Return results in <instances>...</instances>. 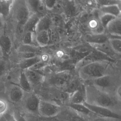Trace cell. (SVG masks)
<instances>
[{
    "instance_id": "cell-29",
    "label": "cell",
    "mask_w": 121,
    "mask_h": 121,
    "mask_svg": "<svg viewBox=\"0 0 121 121\" xmlns=\"http://www.w3.org/2000/svg\"><path fill=\"white\" fill-rule=\"evenodd\" d=\"M116 18H117L116 17L113 15L107 14H102L99 17V19L101 24L106 29L108 25Z\"/></svg>"
},
{
    "instance_id": "cell-28",
    "label": "cell",
    "mask_w": 121,
    "mask_h": 121,
    "mask_svg": "<svg viewBox=\"0 0 121 121\" xmlns=\"http://www.w3.org/2000/svg\"><path fill=\"white\" fill-rule=\"evenodd\" d=\"M80 84L78 80H73L69 83L65 88V92L71 95L77 91L80 90Z\"/></svg>"
},
{
    "instance_id": "cell-50",
    "label": "cell",
    "mask_w": 121,
    "mask_h": 121,
    "mask_svg": "<svg viewBox=\"0 0 121 121\" xmlns=\"http://www.w3.org/2000/svg\"><path fill=\"white\" fill-rule=\"evenodd\" d=\"M117 95H118V97H119L120 98V95H121V88L120 87L118 88V90H117Z\"/></svg>"
},
{
    "instance_id": "cell-18",
    "label": "cell",
    "mask_w": 121,
    "mask_h": 121,
    "mask_svg": "<svg viewBox=\"0 0 121 121\" xmlns=\"http://www.w3.org/2000/svg\"><path fill=\"white\" fill-rule=\"evenodd\" d=\"M86 40L90 43H98L105 42L108 40L106 35L103 34L97 35L95 34H87L85 36Z\"/></svg>"
},
{
    "instance_id": "cell-47",
    "label": "cell",
    "mask_w": 121,
    "mask_h": 121,
    "mask_svg": "<svg viewBox=\"0 0 121 121\" xmlns=\"http://www.w3.org/2000/svg\"><path fill=\"white\" fill-rule=\"evenodd\" d=\"M117 119L99 117L93 120V121H115Z\"/></svg>"
},
{
    "instance_id": "cell-27",
    "label": "cell",
    "mask_w": 121,
    "mask_h": 121,
    "mask_svg": "<svg viewBox=\"0 0 121 121\" xmlns=\"http://www.w3.org/2000/svg\"><path fill=\"white\" fill-rule=\"evenodd\" d=\"M49 31L50 36V43H58L60 39V36L57 27L51 25Z\"/></svg>"
},
{
    "instance_id": "cell-3",
    "label": "cell",
    "mask_w": 121,
    "mask_h": 121,
    "mask_svg": "<svg viewBox=\"0 0 121 121\" xmlns=\"http://www.w3.org/2000/svg\"><path fill=\"white\" fill-rule=\"evenodd\" d=\"M12 10L13 17L18 24L25 25L31 14L26 0L14 1Z\"/></svg>"
},
{
    "instance_id": "cell-21",
    "label": "cell",
    "mask_w": 121,
    "mask_h": 121,
    "mask_svg": "<svg viewBox=\"0 0 121 121\" xmlns=\"http://www.w3.org/2000/svg\"><path fill=\"white\" fill-rule=\"evenodd\" d=\"M19 83L20 87L24 91L30 92L32 90V86L23 71L20 72L19 78Z\"/></svg>"
},
{
    "instance_id": "cell-7",
    "label": "cell",
    "mask_w": 121,
    "mask_h": 121,
    "mask_svg": "<svg viewBox=\"0 0 121 121\" xmlns=\"http://www.w3.org/2000/svg\"><path fill=\"white\" fill-rule=\"evenodd\" d=\"M26 77L31 85H36L43 82L44 76L43 74L37 71L28 69L24 70Z\"/></svg>"
},
{
    "instance_id": "cell-34",
    "label": "cell",
    "mask_w": 121,
    "mask_h": 121,
    "mask_svg": "<svg viewBox=\"0 0 121 121\" xmlns=\"http://www.w3.org/2000/svg\"><path fill=\"white\" fill-rule=\"evenodd\" d=\"M96 2L97 5L100 6V7L114 5H120L121 4V0H96Z\"/></svg>"
},
{
    "instance_id": "cell-38",
    "label": "cell",
    "mask_w": 121,
    "mask_h": 121,
    "mask_svg": "<svg viewBox=\"0 0 121 121\" xmlns=\"http://www.w3.org/2000/svg\"><path fill=\"white\" fill-rule=\"evenodd\" d=\"M70 94L65 92H59L54 95L55 99L60 101H65L70 97Z\"/></svg>"
},
{
    "instance_id": "cell-30",
    "label": "cell",
    "mask_w": 121,
    "mask_h": 121,
    "mask_svg": "<svg viewBox=\"0 0 121 121\" xmlns=\"http://www.w3.org/2000/svg\"><path fill=\"white\" fill-rule=\"evenodd\" d=\"M35 33L31 32H25L22 37L23 44L25 45H32L34 39H35Z\"/></svg>"
},
{
    "instance_id": "cell-25",
    "label": "cell",
    "mask_w": 121,
    "mask_h": 121,
    "mask_svg": "<svg viewBox=\"0 0 121 121\" xmlns=\"http://www.w3.org/2000/svg\"><path fill=\"white\" fill-rule=\"evenodd\" d=\"M19 53H34L37 54L39 51L38 47L35 45H25L22 44L20 45L18 50Z\"/></svg>"
},
{
    "instance_id": "cell-36",
    "label": "cell",
    "mask_w": 121,
    "mask_h": 121,
    "mask_svg": "<svg viewBox=\"0 0 121 121\" xmlns=\"http://www.w3.org/2000/svg\"><path fill=\"white\" fill-rule=\"evenodd\" d=\"M55 76L68 82L70 81L71 78L70 73L69 71L68 70H64L57 72L56 73Z\"/></svg>"
},
{
    "instance_id": "cell-51",
    "label": "cell",
    "mask_w": 121,
    "mask_h": 121,
    "mask_svg": "<svg viewBox=\"0 0 121 121\" xmlns=\"http://www.w3.org/2000/svg\"><path fill=\"white\" fill-rule=\"evenodd\" d=\"M0 121H7L4 115L0 116Z\"/></svg>"
},
{
    "instance_id": "cell-43",
    "label": "cell",
    "mask_w": 121,
    "mask_h": 121,
    "mask_svg": "<svg viewBox=\"0 0 121 121\" xmlns=\"http://www.w3.org/2000/svg\"><path fill=\"white\" fill-rule=\"evenodd\" d=\"M46 65L44 64L43 63H42L41 61L35 64L32 67H31L29 69L33 70L38 71L39 70L43 68L44 67H45Z\"/></svg>"
},
{
    "instance_id": "cell-53",
    "label": "cell",
    "mask_w": 121,
    "mask_h": 121,
    "mask_svg": "<svg viewBox=\"0 0 121 121\" xmlns=\"http://www.w3.org/2000/svg\"><path fill=\"white\" fill-rule=\"evenodd\" d=\"M3 55H4V53H3V51L2 49L0 47V57H2L3 56Z\"/></svg>"
},
{
    "instance_id": "cell-15",
    "label": "cell",
    "mask_w": 121,
    "mask_h": 121,
    "mask_svg": "<svg viewBox=\"0 0 121 121\" xmlns=\"http://www.w3.org/2000/svg\"><path fill=\"white\" fill-rule=\"evenodd\" d=\"M41 17L37 15L31 14L25 24V32H31L35 33L36 27Z\"/></svg>"
},
{
    "instance_id": "cell-39",
    "label": "cell",
    "mask_w": 121,
    "mask_h": 121,
    "mask_svg": "<svg viewBox=\"0 0 121 121\" xmlns=\"http://www.w3.org/2000/svg\"><path fill=\"white\" fill-rule=\"evenodd\" d=\"M8 105L4 100L0 99V116L4 114L7 110Z\"/></svg>"
},
{
    "instance_id": "cell-23",
    "label": "cell",
    "mask_w": 121,
    "mask_h": 121,
    "mask_svg": "<svg viewBox=\"0 0 121 121\" xmlns=\"http://www.w3.org/2000/svg\"><path fill=\"white\" fill-rule=\"evenodd\" d=\"M70 101L72 104H82L84 102V96L80 90L70 95Z\"/></svg>"
},
{
    "instance_id": "cell-1",
    "label": "cell",
    "mask_w": 121,
    "mask_h": 121,
    "mask_svg": "<svg viewBox=\"0 0 121 121\" xmlns=\"http://www.w3.org/2000/svg\"><path fill=\"white\" fill-rule=\"evenodd\" d=\"M109 64L105 61L96 60L79 69V73L84 79H95L107 75Z\"/></svg>"
},
{
    "instance_id": "cell-20",
    "label": "cell",
    "mask_w": 121,
    "mask_h": 121,
    "mask_svg": "<svg viewBox=\"0 0 121 121\" xmlns=\"http://www.w3.org/2000/svg\"><path fill=\"white\" fill-rule=\"evenodd\" d=\"M0 47L3 53L8 54L11 51L12 43L9 37L5 35L0 36Z\"/></svg>"
},
{
    "instance_id": "cell-16",
    "label": "cell",
    "mask_w": 121,
    "mask_h": 121,
    "mask_svg": "<svg viewBox=\"0 0 121 121\" xmlns=\"http://www.w3.org/2000/svg\"><path fill=\"white\" fill-rule=\"evenodd\" d=\"M100 11L102 14H107L113 15L116 17H120V5H114L100 7Z\"/></svg>"
},
{
    "instance_id": "cell-9",
    "label": "cell",
    "mask_w": 121,
    "mask_h": 121,
    "mask_svg": "<svg viewBox=\"0 0 121 121\" xmlns=\"http://www.w3.org/2000/svg\"><path fill=\"white\" fill-rule=\"evenodd\" d=\"M90 45L97 51L109 56H113L116 53L112 50L108 40L98 43H90Z\"/></svg>"
},
{
    "instance_id": "cell-5",
    "label": "cell",
    "mask_w": 121,
    "mask_h": 121,
    "mask_svg": "<svg viewBox=\"0 0 121 121\" xmlns=\"http://www.w3.org/2000/svg\"><path fill=\"white\" fill-rule=\"evenodd\" d=\"M83 104L91 112L95 113L99 117L112 119H120V116L111 110L104 107L91 104L84 102Z\"/></svg>"
},
{
    "instance_id": "cell-40",
    "label": "cell",
    "mask_w": 121,
    "mask_h": 121,
    "mask_svg": "<svg viewBox=\"0 0 121 121\" xmlns=\"http://www.w3.org/2000/svg\"><path fill=\"white\" fill-rule=\"evenodd\" d=\"M56 57L59 60H64L66 59L67 57V55L63 50H57L55 53Z\"/></svg>"
},
{
    "instance_id": "cell-4",
    "label": "cell",
    "mask_w": 121,
    "mask_h": 121,
    "mask_svg": "<svg viewBox=\"0 0 121 121\" xmlns=\"http://www.w3.org/2000/svg\"><path fill=\"white\" fill-rule=\"evenodd\" d=\"M60 110V107L58 105L40 100L38 112L41 116L44 117H52L57 115Z\"/></svg>"
},
{
    "instance_id": "cell-45",
    "label": "cell",
    "mask_w": 121,
    "mask_h": 121,
    "mask_svg": "<svg viewBox=\"0 0 121 121\" xmlns=\"http://www.w3.org/2000/svg\"><path fill=\"white\" fill-rule=\"evenodd\" d=\"M17 34L20 36H22V37L23 35L26 32L25 29L24 25L18 24L17 29Z\"/></svg>"
},
{
    "instance_id": "cell-44",
    "label": "cell",
    "mask_w": 121,
    "mask_h": 121,
    "mask_svg": "<svg viewBox=\"0 0 121 121\" xmlns=\"http://www.w3.org/2000/svg\"><path fill=\"white\" fill-rule=\"evenodd\" d=\"M19 54L22 59H28L37 56V54L34 53H20Z\"/></svg>"
},
{
    "instance_id": "cell-19",
    "label": "cell",
    "mask_w": 121,
    "mask_h": 121,
    "mask_svg": "<svg viewBox=\"0 0 121 121\" xmlns=\"http://www.w3.org/2000/svg\"><path fill=\"white\" fill-rule=\"evenodd\" d=\"M40 61H41L40 56H37L28 59H22L20 63V67L23 70L29 69L35 64Z\"/></svg>"
},
{
    "instance_id": "cell-32",
    "label": "cell",
    "mask_w": 121,
    "mask_h": 121,
    "mask_svg": "<svg viewBox=\"0 0 121 121\" xmlns=\"http://www.w3.org/2000/svg\"><path fill=\"white\" fill-rule=\"evenodd\" d=\"M69 107L74 110L84 114H88L91 112L83 104H72L69 105Z\"/></svg>"
},
{
    "instance_id": "cell-46",
    "label": "cell",
    "mask_w": 121,
    "mask_h": 121,
    "mask_svg": "<svg viewBox=\"0 0 121 121\" xmlns=\"http://www.w3.org/2000/svg\"><path fill=\"white\" fill-rule=\"evenodd\" d=\"M3 115L6 119L7 121H17L14 115L10 113L6 112Z\"/></svg>"
},
{
    "instance_id": "cell-6",
    "label": "cell",
    "mask_w": 121,
    "mask_h": 121,
    "mask_svg": "<svg viewBox=\"0 0 121 121\" xmlns=\"http://www.w3.org/2000/svg\"><path fill=\"white\" fill-rule=\"evenodd\" d=\"M26 2L31 14L37 15L41 17L46 15L47 9L44 0H28Z\"/></svg>"
},
{
    "instance_id": "cell-8",
    "label": "cell",
    "mask_w": 121,
    "mask_h": 121,
    "mask_svg": "<svg viewBox=\"0 0 121 121\" xmlns=\"http://www.w3.org/2000/svg\"><path fill=\"white\" fill-rule=\"evenodd\" d=\"M87 25L93 34H103L105 31V29L101 24L99 18L97 19L96 17L90 18L88 21Z\"/></svg>"
},
{
    "instance_id": "cell-17",
    "label": "cell",
    "mask_w": 121,
    "mask_h": 121,
    "mask_svg": "<svg viewBox=\"0 0 121 121\" xmlns=\"http://www.w3.org/2000/svg\"><path fill=\"white\" fill-rule=\"evenodd\" d=\"M51 25L49 17L46 15L42 17L39 19L36 27L35 34L43 30H48Z\"/></svg>"
},
{
    "instance_id": "cell-26",
    "label": "cell",
    "mask_w": 121,
    "mask_h": 121,
    "mask_svg": "<svg viewBox=\"0 0 121 121\" xmlns=\"http://www.w3.org/2000/svg\"><path fill=\"white\" fill-rule=\"evenodd\" d=\"M108 42L112 50L116 53L120 54L121 52V39L111 38L108 39Z\"/></svg>"
},
{
    "instance_id": "cell-49",
    "label": "cell",
    "mask_w": 121,
    "mask_h": 121,
    "mask_svg": "<svg viewBox=\"0 0 121 121\" xmlns=\"http://www.w3.org/2000/svg\"><path fill=\"white\" fill-rule=\"evenodd\" d=\"M25 118L26 119V121H39L37 119L35 118V117H27L26 118L25 117Z\"/></svg>"
},
{
    "instance_id": "cell-37",
    "label": "cell",
    "mask_w": 121,
    "mask_h": 121,
    "mask_svg": "<svg viewBox=\"0 0 121 121\" xmlns=\"http://www.w3.org/2000/svg\"><path fill=\"white\" fill-rule=\"evenodd\" d=\"M52 10L54 11V13L60 15L65 11L64 6L62 1L56 0L54 7Z\"/></svg>"
},
{
    "instance_id": "cell-2",
    "label": "cell",
    "mask_w": 121,
    "mask_h": 121,
    "mask_svg": "<svg viewBox=\"0 0 121 121\" xmlns=\"http://www.w3.org/2000/svg\"><path fill=\"white\" fill-rule=\"evenodd\" d=\"M87 93V98H90L92 103L90 104L108 109L114 105V100L109 95L95 88H88Z\"/></svg>"
},
{
    "instance_id": "cell-22",
    "label": "cell",
    "mask_w": 121,
    "mask_h": 121,
    "mask_svg": "<svg viewBox=\"0 0 121 121\" xmlns=\"http://www.w3.org/2000/svg\"><path fill=\"white\" fill-rule=\"evenodd\" d=\"M112 79L110 76L107 75L95 78L93 80V83L98 87L105 88L111 84Z\"/></svg>"
},
{
    "instance_id": "cell-52",
    "label": "cell",
    "mask_w": 121,
    "mask_h": 121,
    "mask_svg": "<svg viewBox=\"0 0 121 121\" xmlns=\"http://www.w3.org/2000/svg\"><path fill=\"white\" fill-rule=\"evenodd\" d=\"M3 21L2 20V17L0 16V29H1L3 26Z\"/></svg>"
},
{
    "instance_id": "cell-48",
    "label": "cell",
    "mask_w": 121,
    "mask_h": 121,
    "mask_svg": "<svg viewBox=\"0 0 121 121\" xmlns=\"http://www.w3.org/2000/svg\"><path fill=\"white\" fill-rule=\"evenodd\" d=\"M13 115L17 121H26L25 118L18 112L15 113Z\"/></svg>"
},
{
    "instance_id": "cell-10",
    "label": "cell",
    "mask_w": 121,
    "mask_h": 121,
    "mask_svg": "<svg viewBox=\"0 0 121 121\" xmlns=\"http://www.w3.org/2000/svg\"><path fill=\"white\" fill-rule=\"evenodd\" d=\"M39 99L38 96L34 94H32L29 96L26 100L25 107L26 109L30 112L38 113L39 105Z\"/></svg>"
},
{
    "instance_id": "cell-31",
    "label": "cell",
    "mask_w": 121,
    "mask_h": 121,
    "mask_svg": "<svg viewBox=\"0 0 121 121\" xmlns=\"http://www.w3.org/2000/svg\"><path fill=\"white\" fill-rule=\"evenodd\" d=\"M49 17L52 25L56 27L57 28L60 27L63 24V19L60 15L54 13L52 15L51 17Z\"/></svg>"
},
{
    "instance_id": "cell-14",
    "label": "cell",
    "mask_w": 121,
    "mask_h": 121,
    "mask_svg": "<svg viewBox=\"0 0 121 121\" xmlns=\"http://www.w3.org/2000/svg\"><path fill=\"white\" fill-rule=\"evenodd\" d=\"M14 0H0V16L6 17L9 16L12 11Z\"/></svg>"
},
{
    "instance_id": "cell-41",
    "label": "cell",
    "mask_w": 121,
    "mask_h": 121,
    "mask_svg": "<svg viewBox=\"0 0 121 121\" xmlns=\"http://www.w3.org/2000/svg\"><path fill=\"white\" fill-rule=\"evenodd\" d=\"M41 61L42 63L47 65L51 61V56L49 54L47 53H43L40 56Z\"/></svg>"
},
{
    "instance_id": "cell-33",
    "label": "cell",
    "mask_w": 121,
    "mask_h": 121,
    "mask_svg": "<svg viewBox=\"0 0 121 121\" xmlns=\"http://www.w3.org/2000/svg\"><path fill=\"white\" fill-rule=\"evenodd\" d=\"M79 2L85 8L90 10L95 9L98 6L96 0H81Z\"/></svg>"
},
{
    "instance_id": "cell-11",
    "label": "cell",
    "mask_w": 121,
    "mask_h": 121,
    "mask_svg": "<svg viewBox=\"0 0 121 121\" xmlns=\"http://www.w3.org/2000/svg\"><path fill=\"white\" fill-rule=\"evenodd\" d=\"M107 29L108 33L115 36L121 37V19L120 17L111 21L107 26Z\"/></svg>"
},
{
    "instance_id": "cell-35",
    "label": "cell",
    "mask_w": 121,
    "mask_h": 121,
    "mask_svg": "<svg viewBox=\"0 0 121 121\" xmlns=\"http://www.w3.org/2000/svg\"><path fill=\"white\" fill-rule=\"evenodd\" d=\"M53 84L58 88H64L65 89L67 87V86L68 85L69 83L68 82L59 78L55 76L53 78L52 80Z\"/></svg>"
},
{
    "instance_id": "cell-12",
    "label": "cell",
    "mask_w": 121,
    "mask_h": 121,
    "mask_svg": "<svg viewBox=\"0 0 121 121\" xmlns=\"http://www.w3.org/2000/svg\"><path fill=\"white\" fill-rule=\"evenodd\" d=\"M9 95L12 102L15 103H18L24 97V91L19 86L15 85L10 88Z\"/></svg>"
},
{
    "instance_id": "cell-24",
    "label": "cell",
    "mask_w": 121,
    "mask_h": 121,
    "mask_svg": "<svg viewBox=\"0 0 121 121\" xmlns=\"http://www.w3.org/2000/svg\"><path fill=\"white\" fill-rule=\"evenodd\" d=\"M95 59L96 58L93 53H91L80 60L76 65V68L79 70L91 63L97 60Z\"/></svg>"
},
{
    "instance_id": "cell-13",
    "label": "cell",
    "mask_w": 121,
    "mask_h": 121,
    "mask_svg": "<svg viewBox=\"0 0 121 121\" xmlns=\"http://www.w3.org/2000/svg\"><path fill=\"white\" fill-rule=\"evenodd\" d=\"M35 39L37 44L42 47L46 46L50 43L48 30H43L36 33Z\"/></svg>"
},
{
    "instance_id": "cell-42",
    "label": "cell",
    "mask_w": 121,
    "mask_h": 121,
    "mask_svg": "<svg viewBox=\"0 0 121 121\" xmlns=\"http://www.w3.org/2000/svg\"><path fill=\"white\" fill-rule=\"evenodd\" d=\"M56 0H44L45 6L47 10H52L54 7V5L56 4Z\"/></svg>"
}]
</instances>
